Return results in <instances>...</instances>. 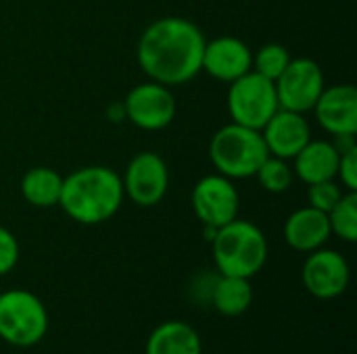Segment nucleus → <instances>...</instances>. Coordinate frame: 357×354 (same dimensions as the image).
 I'll list each match as a JSON object with an SVG mask.
<instances>
[{
	"label": "nucleus",
	"instance_id": "obj_20",
	"mask_svg": "<svg viewBox=\"0 0 357 354\" xmlns=\"http://www.w3.org/2000/svg\"><path fill=\"white\" fill-rule=\"evenodd\" d=\"M331 232L345 242L357 240V192H345L328 213Z\"/></svg>",
	"mask_w": 357,
	"mask_h": 354
},
{
	"label": "nucleus",
	"instance_id": "obj_6",
	"mask_svg": "<svg viewBox=\"0 0 357 354\" xmlns=\"http://www.w3.org/2000/svg\"><path fill=\"white\" fill-rule=\"evenodd\" d=\"M278 108L274 81L261 77L253 69L228 86V115L232 123L261 131Z\"/></svg>",
	"mask_w": 357,
	"mask_h": 354
},
{
	"label": "nucleus",
	"instance_id": "obj_12",
	"mask_svg": "<svg viewBox=\"0 0 357 354\" xmlns=\"http://www.w3.org/2000/svg\"><path fill=\"white\" fill-rule=\"evenodd\" d=\"M253 69V50L236 35H220L205 42L201 71L218 81L232 83Z\"/></svg>",
	"mask_w": 357,
	"mask_h": 354
},
{
	"label": "nucleus",
	"instance_id": "obj_24",
	"mask_svg": "<svg viewBox=\"0 0 357 354\" xmlns=\"http://www.w3.org/2000/svg\"><path fill=\"white\" fill-rule=\"evenodd\" d=\"M17 261H19V242L10 230L0 225V275L10 273Z\"/></svg>",
	"mask_w": 357,
	"mask_h": 354
},
{
	"label": "nucleus",
	"instance_id": "obj_22",
	"mask_svg": "<svg viewBox=\"0 0 357 354\" xmlns=\"http://www.w3.org/2000/svg\"><path fill=\"white\" fill-rule=\"evenodd\" d=\"M289 63H291V52L276 42L264 44L257 52H253V71L270 81H276Z\"/></svg>",
	"mask_w": 357,
	"mask_h": 354
},
{
	"label": "nucleus",
	"instance_id": "obj_14",
	"mask_svg": "<svg viewBox=\"0 0 357 354\" xmlns=\"http://www.w3.org/2000/svg\"><path fill=\"white\" fill-rule=\"evenodd\" d=\"M261 136L272 156L293 161V156L312 140V125L303 113L278 108L261 127Z\"/></svg>",
	"mask_w": 357,
	"mask_h": 354
},
{
	"label": "nucleus",
	"instance_id": "obj_18",
	"mask_svg": "<svg viewBox=\"0 0 357 354\" xmlns=\"http://www.w3.org/2000/svg\"><path fill=\"white\" fill-rule=\"evenodd\" d=\"M209 303L213 309L226 317H238L247 313L253 303V286L245 277H232L218 273L215 284L211 288Z\"/></svg>",
	"mask_w": 357,
	"mask_h": 354
},
{
	"label": "nucleus",
	"instance_id": "obj_19",
	"mask_svg": "<svg viewBox=\"0 0 357 354\" xmlns=\"http://www.w3.org/2000/svg\"><path fill=\"white\" fill-rule=\"evenodd\" d=\"M63 175L50 167H31L21 177L23 198L38 209H52L61 200Z\"/></svg>",
	"mask_w": 357,
	"mask_h": 354
},
{
	"label": "nucleus",
	"instance_id": "obj_7",
	"mask_svg": "<svg viewBox=\"0 0 357 354\" xmlns=\"http://www.w3.org/2000/svg\"><path fill=\"white\" fill-rule=\"evenodd\" d=\"M276 96L280 108L295 111V113H310L320 94L326 88L324 71L314 58H291L287 69L280 73V77L274 81Z\"/></svg>",
	"mask_w": 357,
	"mask_h": 354
},
{
	"label": "nucleus",
	"instance_id": "obj_21",
	"mask_svg": "<svg viewBox=\"0 0 357 354\" xmlns=\"http://www.w3.org/2000/svg\"><path fill=\"white\" fill-rule=\"evenodd\" d=\"M257 182L261 184V188L270 194H282L293 186L295 173L293 167L287 159L280 156H272L268 154V159L261 163V167L255 173Z\"/></svg>",
	"mask_w": 357,
	"mask_h": 354
},
{
	"label": "nucleus",
	"instance_id": "obj_1",
	"mask_svg": "<svg viewBox=\"0 0 357 354\" xmlns=\"http://www.w3.org/2000/svg\"><path fill=\"white\" fill-rule=\"evenodd\" d=\"M205 42L201 27L190 19L161 17L138 40V65L157 83L182 86L201 73Z\"/></svg>",
	"mask_w": 357,
	"mask_h": 354
},
{
	"label": "nucleus",
	"instance_id": "obj_17",
	"mask_svg": "<svg viewBox=\"0 0 357 354\" xmlns=\"http://www.w3.org/2000/svg\"><path fill=\"white\" fill-rule=\"evenodd\" d=\"M146 354H203L201 336L190 323L165 321L149 336Z\"/></svg>",
	"mask_w": 357,
	"mask_h": 354
},
{
	"label": "nucleus",
	"instance_id": "obj_10",
	"mask_svg": "<svg viewBox=\"0 0 357 354\" xmlns=\"http://www.w3.org/2000/svg\"><path fill=\"white\" fill-rule=\"evenodd\" d=\"M123 194L138 207H157L169 188V169L165 161L151 150L138 152L121 177Z\"/></svg>",
	"mask_w": 357,
	"mask_h": 354
},
{
	"label": "nucleus",
	"instance_id": "obj_3",
	"mask_svg": "<svg viewBox=\"0 0 357 354\" xmlns=\"http://www.w3.org/2000/svg\"><path fill=\"white\" fill-rule=\"evenodd\" d=\"M211 250L218 273L232 277L251 280L268 261V240L264 232L255 223L238 217L218 227Z\"/></svg>",
	"mask_w": 357,
	"mask_h": 354
},
{
	"label": "nucleus",
	"instance_id": "obj_13",
	"mask_svg": "<svg viewBox=\"0 0 357 354\" xmlns=\"http://www.w3.org/2000/svg\"><path fill=\"white\" fill-rule=\"evenodd\" d=\"M316 121L331 136L357 134V90L351 83L326 86L316 106Z\"/></svg>",
	"mask_w": 357,
	"mask_h": 354
},
{
	"label": "nucleus",
	"instance_id": "obj_4",
	"mask_svg": "<svg viewBox=\"0 0 357 354\" xmlns=\"http://www.w3.org/2000/svg\"><path fill=\"white\" fill-rule=\"evenodd\" d=\"M268 154L270 152L259 129H251L232 121L220 127L209 142L211 165L228 179L255 177Z\"/></svg>",
	"mask_w": 357,
	"mask_h": 354
},
{
	"label": "nucleus",
	"instance_id": "obj_9",
	"mask_svg": "<svg viewBox=\"0 0 357 354\" xmlns=\"http://www.w3.org/2000/svg\"><path fill=\"white\" fill-rule=\"evenodd\" d=\"M190 204L197 219L205 227H222L238 217L241 211V196L232 179L211 173L201 177L190 194Z\"/></svg>",
	"mask_w": 357,
	"mask_h": 354
},
{
	"label": "nucleus",
	"instance_id": "obj_8",
	"mask_svg": "<svg viewBox=\"0 0 357 354\" xmlns=\"http://www.w3.org/2000/svg\"><path fill=\"white\" fill-rule=\"evenodd\" d=\"M121 106L128 121L144 131H161L176 119V96L172 88L153 79L134 86Z\"/></svg>",
	"mask_w": 357,
	"mask_h": 354
},
{
	"label": "nucleus",
	"instance_id": "obj_23",
	"mask_svg": "<svg viewBox=\"0 0 357 354\" xmlns=\"http://www.w3.org/2000/svg\"><path fill=\"white\" fill-rule=\"evenodd\" d=\"M343 186L337 179H326V182H318V184H310L307 188V200L310 207L322 211V213H331L335 209V204L341 200L343 196Z\"/></svg>",
	"mask_w": 357,
	"mask_h": 354
},
{
	"label": "nucleus",
	"instance_id": "obj_5",
	"mask_svg": "<svg viewBox=\"0 0 357 354\" xmlns=\"http://www.w3.org/2000/svg\"><path fill=\"white\" fill-rule=\"evenodd\" d=\"M48 332L44 303L27 290L0 294V338L17 348L36 346Z\"/></svg>",
	"mask_w": 357,
	"mask_h": 354
},
{
	"label": "nucleus",
	"instance_id": "obj_2",
	"mask_svg": "<svg viewBox=\"0 0 357 354\" xmlns=\"http://www.w3.org/2000/svg\"><path fill=\"white\" fill-rule=\"evenodd\" d=\"M121 175L102 165L79 167L63 177L59 207L82 225H98L117 215L123 204Z\"/></svg>",
	"mask_w": 357,
	"mask_h": 354
},
{
	"label": "nucleus",
	"instance_id": "obj_16",
	"mask_svg": "<svg viewBox=\"0 0 357 354\" xmlns=\"http://www.w3.org/2000/svg\"><path fill=\"white\" fill-rule=\"evenodd\" d=\"M341 152L333 142L326 140H310L295 156H293V173L303 184H318L326 179H337Z\"/></svg>",
	"mask_w": 357,
	"mask_h": 354
},
{
	"label": "nucleus",
	"instance_id": "obj_25",
	"mask_svg": "<svg viewBox=\"0 0 357 354\" xmlns=\"http://www.w3.org/2000/svg\"><path fill=\"white\" fill-rule=\"evenodd\" d=\"M337 177L341 179V186L347 192H357V146L341 152Z\"/></svg>",
	"mask_w": 357,
	"mask_h": 354
},
{
	"label": "nucleus",
	"instance_id": "obj_15",
	"mask_svg": "<svg viewBox=\"0 0 357 354\" xmlns=\"http://www.w3.org/2000/svg\"><path fill=\"white\" fill-rule=\"evenodd\" d=\"M284 242L297 250V252H314L318 248H322L333 232H331V221H328V213H322L314 207H303L297 209L295 213L289 215V219L284 221Z\"/></svg>",
	"mask_w": 357,
	"mask_h": 354
},
{
	"label": "nucleus",
	"instance_id": "obj_11",
	"mask_svg": "<svg viewBox=\"0 0 357 354\" xmlns=\"http://www.w3.org/2000/svg\"><path fill=\"white\" fill-rule=\"evenodd\" d=\"M349 277L351 271L347 259L341 252L324 246L314 252H307V261L301 269L305 290L320 300L339 298L347 290Z\"/></svg>",
	"mask_w": 357,
	"mask_h": 354
}]
</instances>
